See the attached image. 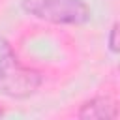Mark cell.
I'll use <instances>...</instances> for the list:
<instances>
[{
  "label": "cell",
  "instance_id": "cell-1",
  "mask_svg": "<svg viewBox=\"0 0 120 120\" xmlns=\"http://www.w3.org/2000/svg\"><path fill=\"white\" fill-rule=\"evenodd\" d=\"M41 84V71L24 66L9 39L0 36V96L9 99H28Z\"/></svg>",
  "mask_w": 120,
  "mask_h": 120
},
{
  "label": "cell",
  "instance_id": "cell-2",
  "mask_svg": "<svg viewBox=\"0 0 120 120\" xmlns=\"http://www.w3.org/2000/svg\"><path fill=\"white\" fill-rule=\"evenodd\" d=\"M21 9L51 24L82 26L92 21V8L86 0H21Z\"/></svg>",
  "mask_w": 120,
  "mask_h": 120
},
{
  "label": "cell",
  "instance_id": "cell-3",
  "mask_svg": "<svg viewBox=\"0 0 120 120\" xmlns=\"http://www.w3.org/2000/svg\"><path fill=\"white\" fill-rule=\"evenodd\" d=\"M77 116L79 118H116L118 105L111 96H96L81 103Z\"/></svg>",
  "mask_w": 120,
  "mask_h": 120
},
{
  "label": "cell",
  "instance_id": "cell-4",
  "mask_svg": "<svg viewBox=\"0 0 120 120\" xmlns=\"http://www.w3.org/2000/svg\"><path fill=\"white\" fill-rule=\"evenodd\" d=\"M107 45H109V51L112 54H118V24L114 22L109 30V38H107Z\"/></svg>",
  "mask_w": 120,
  "mask_h": 120
},
{
  "label": "cell",
  "instance_id": "cell-5",
  "mask_svg": "<svg viewBox=\"0 0 120 120\" xmlns=\"http://www.w3.org/2000/svg\"><path fill=\"white\" fill-rule=\"evenodd\" d=\"M0 116H4V111H2V109H0Z\"/></svg>",
  "mask_w": 120,
  "mask_h": 120
}]
</instances>
